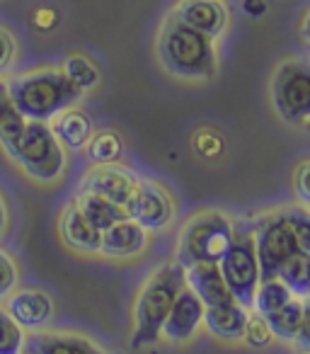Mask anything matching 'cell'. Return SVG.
Instances as JSON below:
<instances>
[{
    "mask_svg": "<svg viewBox=\"0 0 310 354\" xmlns=\"http://www.w3.org/2000/svg\"><path fill=\"white\" fill-rule=\"evenodd\" d=\"M184 286V267L177 260L168 262L148 277L133 306L131 349H146L163 337V325Z\"/></svg>",
    "mask_w": 310,
    "mask_h": 354,
    "instance_id": "6da1fadb",
    "label": "cell"
},
{
    "mask_svg": "<svg viewBox=\"0 0 310 354\" xmlns=\"http://www.w3.org/2000/svg\"><path fill=\"white\" fill-rule=\"evenodd\" d=\"M158 59L175 78L206 80L218 71L213 39L192 30L170 12L158 37Z\"/></svg>",
    "mask_w": 310,
    "mask_h": 354,
    "instance_id": "7a4b0ae2",
    "label": "cell"
},
{
    "mask_svg": "<svg viewBox=\"0 0 310 354\" xmlns=\"http://www.w3.org/2000/svg\"><path fill=\"white\" fill-rule=\"evenodd\" d=\"M15 107L27 122H44L59 117L80 100V90L59 68H39L22 73L8 83Z\"/></svg>",
    "mask_w": 310,
    "mask_h": 354,
    "instance_id": "3957f363",
    "label": "cell"
},
{
    "mask_svg": "<svg viewBox=\"0 0 310 354\" xmlns=\"http://www.w3.org/2000/svg\"><path fill=\"white\" fill-rule=\"evenodd\" d=\"M235 241V228L221 212H202L187 221L180 233L177 262L187 270L199 262H218Z\"/></svg>",
    "mask_w": 310,
    "mask_h": 354,
    "instance_id": "277c9868",
    "label": "cell"
},
{
    "mask_svg": "<svg viewBox=\"0 0 310 354\" xmlns=\"http://www.w3.org/2000/svg\"><path fill=\"white\" fill-rule=\"evenodd\" d=\"M10 158L39 183H54L66 170L64 146L44 122H27L25 133L20 136Z\"/></svg>",
    "mask_w": 310,
    "mask_h": 354,
    "instance_id": "5b68a950",
    "label": "cell"
},
{
    "mask_svg": "<svg viewBox=\"0 0 310 354\" xmlns=\"http://www.w3.org/2000/svg\"><path fill=\"white\" fill-rule=\"evenodd\" d=\"M271 102L286 124L305 127L310 122V61L289 59L276 68Z\"/></svg>",
    "mask_w": 310,
    "mask_h": 354,
    "instance_id": "8992f818",
    "label": "cell"
},
{
    "mask_svg": "<svg viewBox=\"0 0 310 354\" xmlns=\"http://www.w3.org/2000/svg\"><path fill=\"white\" fill-rule=\"evenodd\" d=\"M218 267H221L223 279L238 304H242L247 310L255 308V294L262 281L255 236L247 231H235V241L228 248L223 260L218 262Z\"/></svg>",
    "mask_w": 310,
    "mask_h": 354,
    "instance_id": "52a82bcc",
    "label": "cell"
},
{
    "mask_svg": "<svg viewBox=\"0 0 310 354\" xmlns=\"http://www.w3.org/2000/svg\"><path fill=\"white\" fill-rule=\"evenodd\" d=\"M252 236H255L262 279H276L281 267L300 250L296 233L291 223L286 221L284 212L267 214V216L257 218L255 226H252Z\"/></svg>",
    "mask_w": 310,
    "mask_h": 354,
    "instance_id": "ba28073f",
    "label": "cell"
},
{
    "mask_svg": "<svg viewBox=\"0 0 310 354\" xmlns=\"http://www.w3.org/2000/svg\"><path fill=\"white\" fill-rule=\"evenodd\" d=\"M126 214L131 221L143 226L146 231H163L170 226L175 216V204L170 194L153 180H141L133 199L128 202Z\"/></svg>",
    "mask_w": 310,
    "mask_h": 354,
    "instance_id": "9c48e42d",
    "label": "cell"
},
{
    "mask_svg": "<svg viewBox=\"0 0 310 354\" xmlns=\"http://www.w3.org/2000/svg\"><path fill=\"white\" fill-rule=\"evenodd\" d=\"M138 180L128 167L119 165V162H107V165H95L88 175L83 177L80 192H93L99 197L109 199V202L119 204L126 209L128 202L133 199L138 189Z\"/></svg>",
    "mask_w": 310,
    "mask_h": 354,
    "instance_id": "30bf717a",
    "label": "cell"
},
{
    "mask_svg": "<svg viewBox=\"0 0 310 354\" xmlns=\"http://www.w3.org/2000/svg\"><path fill=\"white\" fill-rule=\"evenodd\" d=\"M204 315H206L204 301L189 286H184L163 325V337L168 342H187L204 325Z\"/></svg>",
    "mask_w": 310,
    "mask_h": 354,
    "instance_id": "8fae6325",
    "label": "cell"
},
{
    "mask_svg": "<svg viewBox=\"0 0 310 354\" xmlns=\"http://www.w3.org/2000/svg\"><path fill=\"white\" fill-rule=\"evenodd\" d=\"M173 15L209 39L221 37L228 25V8L221 0H180Z\"/></svg>",
    "mask_w": 310,
    "mask_h": 354,
    "instance_id": "7c38bea8",
    "label": "cell"
},
{
    "mask_svg": "<svg viewBox=\"0 0 310 354\" xmlns=\"http://www.w3.org/2000/svg\"><path fill=\"white\" fill-rule=\"evenodd\" d=\"M184 279H187L189 289L204 301L206 308L235 301V296L231 294L226 279H223L221 267L213 265V262H199V265L187 267L184 270Z\"/></svg>",
    "mask_w": 310,
    "mask_h": 354,
    "instance_id": "4fadbf2b",
    "label": "cell"
},
{
    "mask_svg": "<svg viewBox=\"0 0 310 354\" xmlns=\"http://www.w3.org/2000/svg\"><path fill=\"white\" fill-rule=\"evenodd\" d=\"M8 313L15 318V323L20 325V328L41 330L54 318V301H51L49 294H44V291L27 289V291H20V294L10 296Z\"/></svg>",
    "mask_w": 310,
    "mask_h": 354,
    "instance_id": "5bb4252c",
    "label": "cell"
},
{
    "mask_svg": "<svg viewBox=\"0 0 310 354\" xmlns=\"http://www.w3.org/2000/svg\"><path fill=\"white\" fill-rule=\"evenodd\" d=\"M148 245V231L138 226L131 218L114 223L112 228L102 233V255L114 257V260H126V257H136L146 250Z\"/></svg>",
    "mask_w": 310,
    "mask_h": 354,
    "instance_id": "9a60e30c",
    "label": "cell"
},
{
    "mask_svg": "<svg viewBox=\"0 0 310 354\" xmlns=\"http://www.w3.org/2000/svg\"><path fill=\"white\" fill-rule=\"evenodd\" d=\"M61 238L68 248L78 252H99L102 250V231L88 221L78 204L66 207L64 216H61Z\"/></svg>",
    "mask_w": 310,
    "mask_h": 354,
    "instance_id": "2e32d148",
    "label": "cell"
},
{
    "mask_svg": "<svg viewBox=\"0 0 310 354\" xmlns=\"http://www.w3.org/2000/svg\"><path fill=\"white\" fill-rule=\"evenodd\" d=\"M247 315H250V310H247L245 306L238 304V301H231V304L206 308L204 325H206V330L213 337L238 342V339H242V333H245Z\"/></svg>",
    "mask_w": 310,
    "mask_h": 354,
    "instance_id": "e0dca14e",
    "label": "cell"
},
{
    "mask_svg": "<svg viewBox=\"0 0 310 354\" xmlns=\"http://www.w3.org/2000/svg\"><path fill=\"white\" fill-rule=\"evenodd\" d=\"M51 131L59 138V143L68 151H80V148H88L90 138L95 136L93 119L83 112V109H64L59 117L51 124Z\"/></svg>",
    "mask_w": 310,
    "mask_h": 354,
    "instance_id": "ac0fdd59",
    "label": "cell"
},
{
    "mask_svg": "<svg viewBox=\"0 0 310 354\" xmlns=\"http://www.w3.org/2000/svg\"><path fill=\"white\" fill-rule=\"evenodd\" d=\"M25 354H104L78 335L32 333L25 337Z\"/></svg>",
    "mask_w": 310,
    "mask_h": 354,
    "instance_id": "d6986e66",
    "label": "cell"
},
{
    "mask_svg": "<svg viewBox=\"0 0 310 354\" xmlns=\"http://www.w3.org/2000/svg\"><path fill=\"white\" fill-rule=\"evenodd\" d=\"M75 204H78L80 212L88 216V221L102 233L107 231V228H112L114 223L128 218V214L124 207H119V204L109 202V199L99 197V194H93V192H80L78 199H75Z\"/></svg>",
    "mask_w": 310,
    "mask_h": 354,
    "instance_id": "ffe728a7",
    "label": "cell"
},
{
    "mask_svg": "<svg viewBox=\"0 0 310 354\" xmlns=\"http://www.w3.org/2000/svg\"><path fill=\"white\" fill-rule=\"evenodd\" d=\"M27 119L20 114V109L15 107L10 97V88L6 80H0V146L6 148V153L10 156L15 151L17 141L25 133Z\"/></svg>",
    "mask_w": 310,
    "mask_h": 354,
    "instance_id": "44dd1931",
    "label": "cell"
},
{
    "mask_svg": "<svg viewBox=\"0 0 310 354\" xmlns=\"http://www.w3.org/2000/svg\"><path fill=\"white\" fill-rule=\"evenodd\" d=\"M303 313H305L303 299L296 296V299H291L289 304L279 310V313L269 315L267 323H269V328H271V333H274L276 339L293 344L300 335V328H303Z\"/></svg>",
    "mask_w": 310,
    "mask_h": 354,
    "instance_id": "7402d4cb",
    "label": "cell"
},
{
    "mask_svg": "<svg viewBox=\"0 0 310 354\" xmlns=\"http://www.w3.org/2000/svg\"><path fill=\"white\" fill-rule=\"evenodd\" d=\"M291 299H296L293 291L284 284V281L276 277V279H262L257 286L255 294V313H260L262 318H269V315L279 313Z\"/></svg>",
    "mask_w": 310,
    "mask_h": 354,
    "instance_id": "603a6c76",
    "label": "cell"
},
{
    "mask_svg": "<svg viewBox=\"0 0 310 354\" xmlns=\"http://www.w3.org/2000/svg\"><path fill=\"white\" fill-rule=\"evenodd\" d=\"M279 279L293 291L298 299H308L310 296V255L298 250L284 267L279 270Z\"/></svg>",
    "mask_w": 310,
    "mask_h": 354,
    "instance_id": "cb8c5ba5",
    "label": "cell"
},
{
    "mask_svg": "<svg viewBox=\"0 0 310 354\" xmlns=\"http://www.w3.org/2000/svg\"><path fill=\"white\" fill-rule=\"evenodd\" d=\"M124 153V141L117 131L104 129L97 131L88 143V156L95 165H107V162H117Z\"/></svg>",
    "mask_w": 310,
    "mask_h": 354,
    "instance_id": "d4e9b609",
    "label": "cell"
},
{
    "mask_svg": "<svg viewBox=\"0 0 310 354\" xmlns=\"http://www.w3.org/2000/svg\"><path fill=\"white\" fill-rule=\"evenodd\" d=\"M64 73L68 75V80L80 90V93H88L95 85L99 83V71L88 56L83 54H73L66 59L64 64Z\"/></svg>",
    "mask_w": 310,
    "mask_h": 354,
    "instance_id": "484cf974",
    "label": "cell"
},
{
    "mask_svg": "<svg viewBox=\"0 0 310 354\" xmlns=\"http://www.w3.org/2000/svg\"><path fill=\"white\" fill-rule=\"evenodd\" d=\"M0 354H25V333L3 308H0Z\"/></svg>",
    "mask_w": 310,
    "mask_h": 354,
    "instance_id": "4316f807",
    "label": "cell"
},
{
    "mask_svg": "<svg viewBox=\"0 0 310 354\" xmlns=\"http://www.w3.org/2000/svg\"><path fill=\"white\" fill-rule=\"evenodd\" d=\"M242 339H245L247 347L264 349V347H269V344H271L274 333H271L267 318H262L260 313L250 310V315H247V323H245V333H242Z\"/></svg>",
    "mask_w": 310,
    "mask_h": 354,
    "instance_id": "83f0119b",
    "label": "cell"
},
{
    "mask_svg": "<svg viewBox=\"0 0 310 354\" xmlns=\"http://www.w3.org/2000/svg\"><path fill=\"white\" fill-rule=\"evenodd\" d=\"M192 146L197 151V156H202L204 160H213L226 151V141L216 129H199L192 138Z\"/></svg>",
    "mask_w": 310,
    "mask_h": 354,
    "instance_id": "f1b7e54d",
    "label": "cell"
},
{
    "mask_svg": "<svg viewBox=\"0 0 310 354\" xmlns=\"http://www.w3.org/2000/svg\"><path fill=\"white\" fill-rule=\"evenodd\" d=\"M284 216L291 223V228H293L298 248L310 255V212H305V209H289V212H284Z\"/></svg>",
    "mask_w": 310,
    "mask_h": 354,
    "instance_id": "f546056e",
    "label": "cell"
},
{
    "mask_svg": "<svg viewBox=\"0 0 310 354\" xmlns=\"http://www.w3.org/2000/svg\"><path fill=\"white\" fill-rule=\"evenodd\" d=\"M17 286V267L8 252L0 250V301L15 291Z\"/></svg>",
    "mask_w": 310,
    "mask_h": 354,
    "instance_id": "4dcf8cb0",
    "label": "cell"
},
{
    "mask_svg": "<svg viewBox=\"0 0 310 354\" xmlns=\"http://www.w3.org/2000/svg\"><path fill=\"white\" fill-rule=\"evenodd\" d=\"M293 192L303 207L310 209V160H303L293 170Z\"/></svg>",
    "mask_w": 310,
    "mask_h": 354,
    "instance_id": "1f68e13d",
    "label": "cell"
},
{
    "mask_svg": "<svg viewBox=\"0 0 310 354\" xmlns=\"http://www.w3.org/2000/svg\"><path fill=\"white\" fill-rule=\"evenodd\" d=\"M15 54H17L15 37H12L10 30L0 27V73L10 68V64L15 61Z\"/></svg>",
    "mask_w": 310,
    "mask_h": 354,
    "instance_id": "d6a6232c",
    "label": "cell"
},
{
    "mask_svg": "<svg viewBox=\"0 0 310 354\" xmlns=\"http://www.w3.org/2000/svg\"><path fill=\"white\" fill-rule=\"evenodd\" d=\"M303 308H305V313H303V328H300L298 339L293 342L296 349H298L300 354L310 352V296H308V299H303Z\"/></svg>",
    "mask_w": 310,
    "mask_h": 354,
    "instance_id": "836d02e7",
    "label": "cell"
},
{
    "mask_svg": "<svg viewBox=\"0 0 310 354\" xmlns=\"http://www.w3.org/2000/svg\"><path fill=\"white\" fill-rule=\"evenodd\" d=\"M35 25L39 27L41 32H49L59 25V12L51 10V8H41V10L35 12Z\"/></svg>",
    "mask_w": 310,
    "mask_h": 354,
    "instance_id": "e575fe53",
    "label": "cell"
},
{
    "mask_svg": "<svg viewBox=\"0 0 310 354\" xmlns=\"http://www.w3.org/2000/svg\"><path fill=\"white\" fill-rule=\"evenodd\" d=\"M242 10H245V15L260 20L269 10V0H242Z\"/></svg>",
    "mask_w": 310,
    "mask_h": 354,
    "instance_id": "d590c367",
    "label": "cell"
},
{
    "mask_svg": "<svg viewBox=\"0 0 310 354\" xmlns=\"http://www.w3.org/2000/svg\"><path fill=\"white\" fill-rule=\"evenodd\" d=\"M300 35H303V41L310 46V10H308V15H305V20H303V27H300Z\"/></svg>",
    "mask_w": 310,
    "mask_h": 354,
    "instance_id": "8d00e7d4",
    "label": "cell"
},
{
    "mask_svg": "<svg viewBox=\"0 0 310 354\" xmlns=\"http://www.w3.org/2000/svg\"><path fill=\"white\" fill-rule=\"evenodd\" d=\"M6 223H8L6 204H3V199H0V236H3V231H6Z\"/></svg>",
    "mask_w": 310,
    "mask_h": 354,
    "instance_id": "74e56055",
    "label": "cell"
},
{
    "mask_svg": "<svg viewBox=\"0 0 310 354\" xmlns=\"http://www.w3.org/2000/svg\"><path fill=\"white\" fill-rule=\"evenodd\" d=\"M305 131H310V122H308V124H305Z\"/></svg>",
    "mask_w": 310,
    "mask_h": 354,
    "instance_id": "f35d334b",
    "label": "cell"
},
{
    "mask_svg": "<svg viewBox=\"0 0 310 354\" xmlns=\"http://www.w3.org/2000/svg\"><path fill=\"white\" fill-rule=\"evenodd\" d=\"M305 354H310V352H305Z\"/></svg>",
    "mask_w": 310,
    "mask_h": 354,
    "instance_id": "ab89813d",
    "label": "cell"
}]
</instances>
